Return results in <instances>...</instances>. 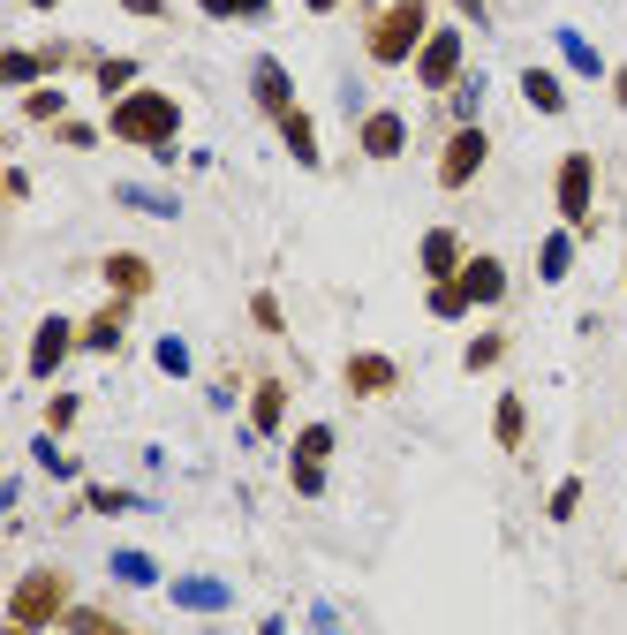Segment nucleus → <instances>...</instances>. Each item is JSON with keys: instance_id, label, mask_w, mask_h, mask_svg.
I'll return each instance as SVG.
<instances>
[{"instance_id": "obj_1", "label": "nucleus", "mask_w": 627, "mask_h": 635, "mask_svg": "<svg viewBox=\"0 0 627 635\" xmlns=\"http://www.w3.org/2000/svg\"><path fill=\"white\" fill-rule=\"evenodd\" d=\"M114 137L167 144V137H174V99H159V91H144V99H121V106H114Z\"/></svg>"}, {"instance_id": "obj_2", "label": "nucleus", "mask_w": 627, "mask_h": 635, "mask_svg": "<svg viewBox=\"0 0 627 635\" xmlns=\"http://www.w3.org/2000/svg\"><path fill=\"white\" fill-rule=\"evenodd\" d=\"M416 31H424V8H416V0H401V8H393V16L378 23V61H401Z\"/></svg>"}, {"instance_id": "obj_3", "label": "nucleus", "mask_w": 627, "mask_h": 635, "mask_svg": "<svg viewBox=\"0 0 627 635\" xmlns=\"http://www.w3.org/2000/svg\"><path fill=\"white\" fill-rule=\"evenodd\" d=\"M68 341H76V333H68V318H46V326H38V348H31V371L46 378L53 363L68 356Z\"/></svg>"}, {"instance_id": "obj_4", "label": "nucleus", "mask_w": 627, "mask_h": 635, "mask_svg": "<svg viewBox=\"0 0 627 635\" xmlns=\"http://www.w3.org/2000/svg\"><path fill=\"white\" fill-rule=\"evenodd\" d=\"M582 205H590V159H567L560 167V212L582 220Z\"/></svg>"}, {"instance_id": "obj_5", "label": "nucleus", "mask_w": 627, "mask_h": 635, "mask_svg": "<svg viewBox=\"0 0 627 635\" xmlns=\"http://www.w3.org/2000/svg\"><path fill=\"white\" fill-rule=\"evenodd\" d=\"M476 159H484V137H476V129H461V137L454 144H446V182H469V174H476Z\"/></svg>"}, {"instance_id": "obj_6", "label": "nucleus", "mask_w": 627, "mask_h": 635, "mask_svg": "<svg viewBox=\"0 0 627 635\" xmlns=\"http://www.w3.org/2000/svg\"><path fill=\"white\" fill-rule=\"evenodd\" d=\"M454 69H461V38H454V31H439V38L424 46V84H446Z\"/></svg>"}, {"instance_id": "obj_7", "label": "nucleus", "mask_w": 627, "mask_h": 635, "mask_svg": "<svg viewBox=\"0 0 627 635\" xmlns=\"http://www.w3.org/2000/svg\"><path fill=\"white\" fill-rule=\"evenodd\" d=\"M499 288H507V273H499V265L492 258H476L469 265V273H461V295H469V303H492V295Z\"/></svg>"}, {"instance_id": "obj_8", "label": "nucleus", "mask_w": 627, "mask_h": 635, "mask_svg": "<svg viewBox=\"0 0 627 635\" xmlns=\"http://www.w3.org/2000/svg\"><path fill=\"white\" fill-rule=\"evenodd\" d=\"M522 91H529V106H537V114H560V106H567L560 76H544V69H529V76H522Z\"/></svg>"}, {"instance_id": "obj_9", "label": "nucleus", "mask_w": 627, "mask_h": 635, "mask_svg": "<svg viewBox=\"0 0 627 635\" xmlns=\"http://www.w3.org/2000/svg\"><path fill=\"white\" fill-rule=\"evenodd\" d=\"M16 613H23V620H46V613H53V575H31V583H23Z\"/></svg>"}, {"instance_id": "obj_10", "label": "nucleus", "mask_w": 627, "mask_h": 635, "mask_svg": "<svg viewBox=\"0 0 627 635\" xmlns=\"http://www.w3.org/2000/svg\"><path fill=\"white\" fill-rule=\"evenodd\" d=\"M257 99H265L272 114H295V106H288V76L272 69V61H257Z\"/></svg>"}, {"instance_id": "obj_11", "label": "nucleus", "mask_w": 627, "mask_h": 635, "mask_svg": "<svg viewBox=\"0 0 627 635\" xmlns=\"http://www.w3.org/2000/svg\"><path fill=\"white\" fill-rule=\"evenodd\" d=\"M363 144H371L378 159H386V152H401V121H393V114H371V121H363Z\"/></svg>"}, {"instance_id": "obj_12", "label": "nucleus", "mask_w": 627, "mask_h": 635, "mask_svg": "<svg viewBox=\"0 0 627 635\" xmlns=\"http://www.w3.org/2000/svg\"><path fill=\"white\" fill-rule=\"evenodd\" d=\"M280 121H288V144H295V159L310 167V159H318V137H310V121H303V114H280Z\"/></svg>"}, {"instance_id": "obj_13", "label": "nucleus", "mask_w": 627, "mask_h": 635, "mask_svg": "<svg viewBox=\"0 0 627 635\" xmlns=\"http://www.w3.org/2000/svg\"><path fill=\"white\" fill-rule=\"evenodd\" d=\"M182 605H204V613H212V605H227V590L220 583H182Z\"/></svg>"}, {"instance_id": "obj_14", "label": "nucleus", "mask_w": 627, "mask_h": 635, "mask_svg": "<svg viewBox=\"0 0 627 635\" xmlns=\"http://www.w3.org/2000/svg\"><path fill=\"white\" fill-rule=\"evenodd\" d=\"M424 265H431V273H446V265H454V235H431L424 242Z\"/></svg>"}, {"instance_id": "obj_15", "label": "nucleus", "mask_w": 627, "mask_h": 635, "mask_svg": "<svg viewBox=\"0 0 627 635\" xmlns=\"http://www.w3.org/2000/svg\"><path fill=\"white\" fill-rule=\"evenodd\" d=\"M114 575H129V583H152V560H144V552H121Z\"/></svg>"}, {"instance_id": "obj_16", "label": "nucleus", "mask_w": 627, "mask_h": 635, "mask_svg": "<svg viewBox=\"0 0 627 635\" xmlns=\"http://www.w3.org/2000/svg\"><path fill=\"white\" fill-rule=\"evenodd\" d=\"M567 273V235H552V242H544V280H560Z\"/></svg>"}, {"instance_id": "obj_17", "label": "nucleus", "mask_w": 627, "mask_h": 635, "mask_svg": "<svg viewBox=\"0 0 627 635\" xmlns=\"http://www.w3.org/2000/svg\"><path fill=\"white\" fill-rule=\"evenodd\" d=\"M499 439H507V447L522 439V401H499Z\"/></svg>"}, {"instance_id": "obj_18", "label": "nucleus", "mask_w": 627, "mask_h": 635, "mask_svg": "<svg viewBox=\"0 0 627 635\" xmlns=\"http://www.w3.org/2000/svg\"><path fill=\"white\" fill-rule=\"evenodd\" d=\"M280 424V386H265V394H257V431H272Z\"/></svg>"}, {"instance_id": "obj_19", "label": "nucleus", "mask_w": 627, "mask_h": 635, "mask_svg": "<svg viewBox=\"0 0 627 635\" xmlns=\"http://www.w3.org/2000/svg\"><path fill=\"white\" fill-rule=\"evenodd\" d=\"M106 273H114V288H144V265H136V258H114Z\"/></svg>"}, {"instance_id": "obj_20", "label": "nucleus", "mask_w": 627, "mask_h": 635, "mask_svg": "<svg viewBox=\"0 0 627 635\" xmlns=\"http://www.w3.org/2000/svg\"><path fill=\"white\" fill-rule=\"evenodd\" d=\"M235 8H250V16H257V8H265V0H235Z\"/></svg>"}, {"instance_id": "obj_21", "label": "nucleus", "mask_w": 627, "mask_h": 635, "mask_svg": "<svg viewBox=\"0 0 627 635\" xmlns=\"http://www.w3.org/2000/svg\"><path fill=\"white\" fill-rule=\"evenodd\" d=\"M461 8H469V16H476V8H484V0H461Z\"/></svg>"}, {"instance_id": "obj_22", "label": "nucleus", "mask_w": 627, "mask_h": 635, "mask_svg": "<svg viewBox=\"0 0 627 635\" xmlns=\"http://www.w3.org/2000/svg\"><path fill=\"white\" fill-rule=\"evenodd\" d=\"M310 8H333V0H310Z\"/></svg>"}]
</instances>
